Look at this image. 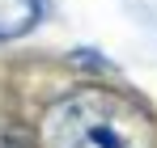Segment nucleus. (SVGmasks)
I'll return each mask as SVG.
<instances>
[{
    "label": "nucleus",
    "mask_w": 157,
    "mask_h": 148,
    "mask_svg": "<svg viewBox=\"0 0 157 148\" xmlns=\"http://www.w3.org/2000/svg\"><path fill=\"white\" fill-rule=\"evenodd\" d=\"M38 25V0H0V38H21Z\"/></svg>",
    "instance_id": "f03ea898"
},
{
    "label": "nucleus",
    "mask_w": 157,
    "mask_h": 148,
    "mask_svg": "<svg viewBox=\"0 0 157 148\" xmlns=\"http://www.w3.org/2000/svg\"><path fill=\"white\" fill-rule=\"evenodd\" d=\"M0 148H38V144L30 140V131H26V127L9 123V127H0Z\"/></svg>",
    "instance_id": "7ed1b4c3"
},
{
    "label": "nucleus",
    "mask_w": 157,
    "mask_h": 148,
    "mask_svg": "<svg viewBox=\"0 0 157 148\" xmlns=\"http://www.w3.org/2000/svg\"><path fill=\"white\" fill-rule=\"evenodd\" d=\"M38 148H157V123L123 93L77 89L47 110Z\"/></svg>",
    "instance_id": "f257e3e1"
}]
</instances>
